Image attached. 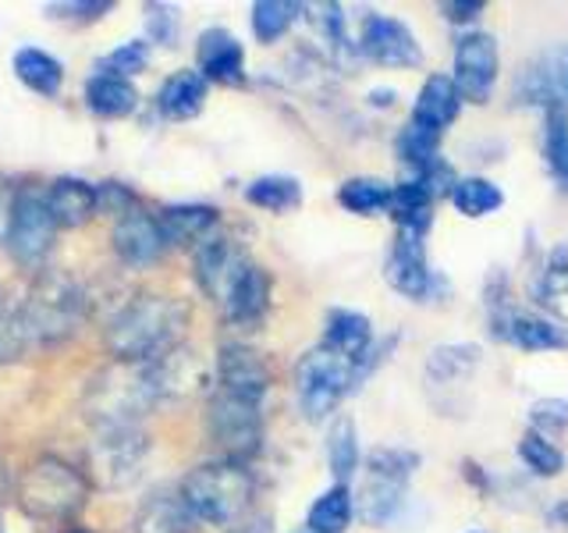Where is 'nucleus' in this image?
I'll list each match as a JSON object with an SVG mask.
<instances>
[{
  "label": "nucleus",
  "instance_id": "nucleus-1",
  "mask_svg": "<svg viewBox=\"0 0 568 533\" xmlns=\"http://www.w3.org/2000/svg\"><path fill=\"white\" fill-rule=\"evenodd\" d=\"M189 306L171 295L139 292L114 306L103 328L106 352L114 363H150L185 342Z\"/></svg>",
  "mask_w": 568,
  "mask_h": 533
},
{
  "label": "nucleus",
  "instance_id": "nucleus-2",
  "mask_svg": "<svg viewBox=\"0 0 568 533\" xmlns=\"http://www.w3.org/2000/svg\"><path fill=\"white\" fill-rule=\"evenodd\" d=\"M178 494H182L189 515L200 526L227 530L231 523H239L245 512H253L256 476L245 462L213 459L189 470L182 476V484H178Z\"/></svg>",
  "mask_w": 568,
  "mask_h": 533
},
{
  "label": "nucleus",
  "instance_id": "nucleus-3",
  "mask_svg": "<svg viewBox=\"0 0 568 533\" xmlns=\"http://www.w3.org/2000/svg\"><path fill=\"white\" fill-rule=\"evenodd\" d=\"M18 306H22L32 345L53 349L79 334L89 310H93V299L82 289V281L68 271H40Z\"/></svg>",
  "mask_w": 568,
  "mask_h": 533
},
{
  "label": "nucleus",
  "instance_id": "nucleus-4",
  "mask_svg": "<svg viewBox=\"0 0 568 533\" xmlns=\"http://www.w3.org/2000/svg\"><path fill=\"white\" fill-rule=\"evenodd\" d=\"M292 384H295L298 413L306 416V423H331L342 413L345 399L363 391L366 373L359 363H352L345 355H337L316 342L295 360Z\"/></svg>",
  "mask_w": 568,
  "mask_h": 533
},
{
  "label": "nucleus",
  "instance_id": "nucleus-5",
  "mask_svg": "<svg viewBox=\"0 0 568 533\" xmlns=\"http://www.w3.org/2000/svg\"><path fill=\"white\" fill-rule=\"evenodd\" d=\"M89 476L58 455L32 459L18 476L14 502L36 523H71L89 502Z\"/></svg>",
  "mask_w": 568,
  "mask_h": 533
},
{
  "label": "nucleus",
  "instance_id": "nucleus-6",
  "mask_svg": "<svg viewBox=\"0 0 568 533\" xmlns=\"http://www.w3.org/2000/svg\"><path fill=\"white\" fill-rule=\"evenodd\" d=\"M156 409V395L150 388L142 363H111L85 384L82 413L93 423V431L106 426H139L142 416Z\"/></svg>",
  "mask_w": 568,
  "mask_h": 533
},
{
  "label": "nucleus",
  "instance_id": "nucleus-7",
  "mask_svg": "<svg viewBox=\"0 0 568 533\" xmlns=\"http://www.w3.org/2000/svg\"><path fill=\"white\" fill-rule=\"evenodd\" d=\"M153 455V438L142 426H106L85 449V476L100 491H129L139 484Z\"/></svg>",
  "mask_w": 568,
  "mask_h": 533
},
{
  "label": "nucleus",
  "instance_id": "nucleus-8",
  "mask_svg": "<svg viewBox=\"0 0 568 533\" xmlns=\"http://www.w3.org/2000/svg\"><path fill=\"white\" fill-rule=\"evenodd\" d=\"M384 281H387L390 292H398L408 302H419V306L452 299V278L444 271H437V266L430 263L426 239L405 235V231H395L390 242H387Z\"/></svg>",
  "mask_w": 568,
  "mask_h": 533
},
{
  "label": "nucleus",
  "instance_id": "nucleus-9",
  "mask_svg": "<svg viewBox=\"0 0 568 533\" xmlns=\"http://www.w3.org/2000/svg\"><path fill=\"white\" fill-rule=\"evenodd\" d=\"M206 434L213 441V449L221 452V459H235L248 466V462L263 452V441H266L263 405L231 399L224 391L213 388L206 402Z\"/></svg>",
  "mask_w": 568,
  "mask_h": 533
},
{
  "label": "nucleus",
  "instance_id": "nucleus-10",
  "mask_svg": "<svg viewBox=\"0 0 568 533\" xmlns=\"http://www.w3.org/2000/svg\"><path fill=\"white\" fill-rule=\"evenodd\" d=\"M58 221L47 207V189L36 185H18L14 210H11V228H8V253L22 271L40 274L43 263L53 253V239H58Z\"/></svg>",
  "mask_w": 568,
  "mask_h": 533
},
{
  "label": "nucleus",
  "instance_id": "nucleus-11",
  "mask_svg": "<svg viewBox=\"0 0 568 533\" xmlns=\"http://www.w3.org/2000/svg\"><path fill=\"white\" fill-rule=\"evenodd\" d=\"M355 50L359 61L384 68V71H413L423 64V43L416 29L398 14L384 11H363L359 26H355Z\"/></svg>",
  "mask_w": 568,
  "mask_h": 533
},
{
  "label": "nucleus",
  "instance_id": "nucleus-12",
  "mask_svg": "<svg viewBox=\"0 0 568 533\" xmlns=\"http://www.w3.org/2000/svg\"><path fill=\"white\" fill-rule=\"evenodd\" d=\"M448 76L455 79L462 100L473 107H487L497 93V82H501V47H497V36L479 26L455 32Z\"/></svg>",
  "mask_w": 568,
  "mask_h": 533
},
{
  "label": "nucleus",
  "instance_id": "nucleus-13",
  "mask_svg": "<svg viewBox=\"0 0 568 533\" xmlns=\"http://www.w3.org/2000/svg\"><path fill=\"white\" fill-rule=\"evenodd\" d=\"M487 334L497 345L519 349V352H568V320L544 313L537 306H508L487 313Z\"/></svg>",
  "mask_w": 568,
  "mask_h": 533
},
{
  "label": "nucleus",
  "instance_id": "nucleus-14",
  "mask_svg": "<svg viewBox=\"0 0 568 533\" xmlns=\"http://www.w3.org/2000/svg\"><path fill=\"white\" fill-rule=\"evenodd\" d=\"M271 306H274L271 271H266L263 263H256L253 257L242 260V266L231 274L224 299H221L224 320L239 331H260L266 324V316H271Z\"/></svg>",
  "mask_w": 568,
  "mask_h": 533
},
{
  "label": "nucleus",
  "instance_id": "nucleus-15",
  "mask_svg": "<svg viewBox=\"0 0 568 533\" xmlns=\"http://www.w3.org/2000/svg\"><path fill=\"white\" fill-rule=\"evenodd\" d=\"M217 391L231 399L253 402V405H266V395L274 388V373L271 363L263 360V352L245 345V342H224L217 349Z\"/></svg>",
  "mask_w": 568,
  "mask_h": 533
},
{
  "label": "nucleus",
  "instance_id": "nucleus-16",
  "mask_svg": "<svg viewBox=\"0 0 568 533\" xmlns=\"http://www.w3.org/2000/svg\"><path fill=\"white\" fill-rule=\"evenodd\" d=\"M146 366V378H150V388L156 395V405H171V402H189L192 395H200L206 388L210 373L203 366V360L195 355V349H189L185 342L156 355V360L142 363Z\"/></svg>",
  "mask_w": 568,
  "mask_h": 533
},
{
  "label": "nucleus",
  "instance_id": "nucleus-17",
  "mask_svg": "<svg viewBox=\"0 0 568 533\" xmlns=\"http://www.w3.org/2000/svg\"><path fill=\"white\" fill-rule=\"evenodd\" d=\"M111 245H114V257L124 266H132V271L160 263L171 249L164 239V228H160V218L150 210H142V207H135L132 213H124V218L114 221Z\"/></svg>",
  "mask_w": 568,
  "mask_h": 533
},
{
  "label": "nucleus",
  "instance_id": "nucleus-18",
  "mask_svg": "<svg viewBox=\"0 0 568 533\" xmlns=\"http://www.w3.org/2000/svg\"><path fill=\"white\" fill-rule=\"evenodd\" d=\"M462 107H466V100H462L455 79L448 76V71H430L419 89H416V100L413 107H408V124L413 129H423L430 135H448L452 124L462 118Z\"/></svg>",
  "mask_w": 568,
  "mask_h": 533
},
{
  "label": "nucleus",
  "instance_id": "nucleus-19",
  "mask_svg": "<svg viewBox=\"0 0 568 533\" xmlns=\"http://www.w3.org/2000/svg\"><path fill=\"white\" fill-rule=\"evenodd\" d=\"M242 260H248V253L239 245V239L224 235V231H213L206 242L192 249V278L200 284V292L213 302H221L227 281L242 266Z\"/></svg>",
  "mask_w": 568,
  "mask_h": 533
},
{
  "label": "nucleus",
  "instance_id": "nucleus-20",
  "mask_svg": "<svg viewBox=\"0 0 568 533\" xmlns=\"http://www.w3.org/2000/svg\"><path fill=\"white\" fill-rule=\"evenodd\" d=\"M195 71L206 82L217 86H242L245 82V43L235 32H227L221 26H213L200 32V43H195Z\"/></svg>",
  "mask_w": 568,
  "mask_h": 533
},
{
  "label": "nucleus",
  "instance_id": "nucleus-21",
  "mask_svg": "<svg viewBox=\"0 0 568 533\" xmlns=\"http://www.w3.org/2000/svg\"><path fill=\"white\" fill-rule=\"evenodd\" d=\"M565 58L555 61V53H540V58H532L529 64H523V71L515 76V86H511V103L515 107H529V111H544V107L565 100L561 97V71H565Z\"/></svg>",
  "mask_w": 568,
  "mask_h": 533
},
{
  "label": "nucleus",
  "instance_id": "nucleus-22",
  "mask_svg": "<svg viewBox=\"0 0 568 533\" xmlns=\"http://www.w3.org/2000/svg\"><path fill=\"white\" fill-rule=\"evenodd\" d=\"M434 192L426 189L423 178L405 174L398 182H390V210L387 218L395 224V231H405V235H419L426 239V231L434 228Z\"/></svg>",
  "mask_w": 568,
  "mask_h": 533
},
{
  "label": "nucleus",
  "instance_id": "nucleus-23",
  "mask_svg": "<svg viewBox=\"0 0 568 533\" xmlns=\"http://www.w3.org/2000/svg\"><path fill=\"white\" fill-rule=\"evenodd\" d=\"M408 484H395V480H381V476H366L355 491V520L369 530H384L390 523L402 520V512L408 505Z\"/></svg>",
  "mask_w": 568,
  "mask_h": 533
},
{
  "label": "nucleus",
  "instance_id": "nucleus-24",
  "mask_svg": "<svg viewBox=\"0 0 568 533\" xmlns=\"http://www.w3.org/2000/svg\"><path fill=\"white\" fill-rule=\"evenodd\" d=\"M484 366V349L476 342H440L426 352V388H462Z\"/></svg>",
  "mask_w": 568,
  "mask_h": 533
},
{
  "label": "nucleus",
  "instance_id": "nucleus-25",
  "mask_svg": "<svg viewBox=\"0 0 568 533\" xmlns=\"http://www.w3.org/2000/svg\"><path fill=\"white\" fill-rule=\"evenodd\" d=\"M156 218H160V228H164L168 245H178V249H195L221 228V210L210 203H171L160 210Z\"/></svg>",
  "mask_w": 568,
  "mask_h": 533
},
{
  "label": "nucleus",
  "instance_id": "nucleus-26",
  "mask_svg": "<svg viewBox=\"0 0 568 533\" xmlns=\"http://www.w3.org/2000/svg\"><path fill=\"white\" fill-rule=\"evenodd\" d=\"M206 97H210V82L195 68H182L168 76L164 86L156 89V111L168 121H192L203 114Z\"/></svg>",
  "mask_w": 568,
  "mask_h": 533
},
{
  "label": "nucleus",
  "instance_id": "nucleus-27",
  "mask_svg": "<svg viewBox=\"0 0 568 533\" xmlns=\"http://www.w3.org/2000/svg\"><path fill=\"white\" fill-rule=\"evenodd\" d=\"M47 207L53 213L58 228H82L85 221H93L97 213V185H89L85 178L75 174H64V178H53L50 189H47Z\"/></svg>",
  "mask_w": 568,
  "mask_h": 533
},
{
  "label": "nucleus",
  "instance_id": "nucleus-28",
  "mask_svg": "<svg viewBox=\"0 0 568 533\" xmlns=\"http://www.w3.org/2000/svg\"><path fill=\"white\" fill-rule=\"evenodd\" d=\"M82 100H85V107L97 118L118 121V118L135 114V107H139V86L132 79L111 76V71H97V76L85 79Z\"/></svg>",
  "mask_w": 568,
  "mask_h": 533
},
{
  "label": "nucleus",
  "instance_id": "nucleus-29",
  "mask_svg": "<svg viewBox=\"0 0 568 533\" xmlns=\"http://www.w3.org/2000/svg\"><path fill=\"white\" fill-rule=\"evenodd\" d=\"M324 459L334 476V484H352V476L363 470V444H359V426L348 413H337L327 423L324 434Z\"/></svg>",
  "mask_w": 568,
  "mask_h": 533
},
{
  "label": "nucleus",
  "instance_id": "nucleus-30",
  "mask_svg": "<svg viewBox=\"0 0 568 533\" xmlns=\"http://www.w3.org/2000/svg\"><path fill=\"white\" fill-rule=\"evenodd\" d=\"M195 526H200V523L189 515L178 487L174 491H168V487L156 491L135 512V533H195Z\"/></svg>",
  "mask_w": 568,
  "mask_h": 533
},
{
  "label": "nucleus",
  "instance_id": "nucleus-31",
  "mask_svg": "<svg viewBox=\"0 0 568 533\" xmlns=\"http://www.w3.org/2000/svg\"><path fill=\"white\" fill-rule=\"evenodd\" d=\"M540 153H544V168L555 178V185L568 192V107L565 100L550 103L540 111Z\"/></svg>",
  "mask_w": 568,
  "mask_h": 533
},
{
  "label": "nucleus",
  "instance_id": "nucleus-32",
  "mask_svg": "<svg viewBox=\"0 0 568 533\" xmlns=\"http://www.w3.org/2000/svg\"><path fill=\"white\" fill-rule=\"evenodd\" d=\"M355 523V491L352 484H331L324 487L306 512V526L310 533H348Z\"/></svg>",
  "mask_w": 568,
  "mask_h": 533
},
{
  "label": "nucleus",
  "instance_id": "nucleus-33",
  "mask_svg": "<svg viewBox=\"0 0 568 533\" xmlns=\"http://www.w3.org/2000/svg\"><path fill=\"white\" fill-rule=\"evenodd\" d=\"M334 200L355 218H381L390 210V182L377 174H352L337 185Z\"/></svg>",
  "mask_w": 568,
  "mask_h": 533
},
{
  "label": "nucleus",
  "instance_id": "nucleus-34",
  "mask_svg": "<svg viewBox=\"0 0 568 533\" xmlns=\"http://www.w3.org/2000/svg\"><path fill=\"white\" fill-rule=\"evenodd\" d=\"M11 68H14L18 82L32 89L36 97H58L64 86V64L40 47H22L14 53Z\"/></svg>",
  "mask_w": 568,
  "mask_h": 533
},
{
  "label": "nucleus",
  "instance_id": "nucleus-35",
  "mask_svg": "<svg viewBox=\"0 0 568 533\" xmlns=\"http://www.w3.org/2000/svg\"><path fill=\"white\" fill-rule=\"evenodd\" d=\"M306 4H298V0H256L253 8H248V26H253V36L256 43L271 47L277 40H284L302 18H306Z\"/></svg>",
  "mask_w": 568,
  "mask_h": 533
},
{
  "label": "nucleus",
  "instance_id": "nucleus-36",
  "mask_svg": "<svg viewBox=\"0 0 568 533\" xmlns=\"http://www.w3.org/2000/svg\"><path fill=\"white\" fill-rule=\"evenodd\" d=\"M242 195L248 207L266 210V213H292L306 200V192H302V182L295 174H260L242 189Z\"/></svg>",
  "mask_w": 568,
  "mask_h": 533
},
{
  "label": "nucleus",
  "instance_id": "nucleus-37",
  "mask_svg": "<svg viewBox=\"0 0 568 533\" xmlns=\"http://www.w3.org/2000/svg\"><path fill=\"white\" fill-rule=\"evenodd\" d=\"M505 200H508V195H505L501 185L494 182V178H487V174H462L448 203L462 213V218L484 221V218H490V213L501 210Z\"/></svg>",
  "mask_w": 568,
  "mask_h": 533
},
{
  "label": "nucleus",
  "instance_id": "nucleus-38",
  "mask_svg": "<svg viewBox=\"0 0 568 533\" xmlns=\"http://www.w3.org/2000/svg\"><path fill=\"white\" fill-rule=\"evenodd\" d=\"M565 295H568V242H558L544 253L537 278L529 284V299L537 302V310L550 313Z\"/></svg>",
  "mask_w": 568,
  "mask_h": 533
},
{
  "label": "nucleus",
  "instance_id": "nucleus-39",
  "mask_svg": "<svg viewBox=\"0 0 568 533\" xmlns=\"http://www.w3.org/2000/svg\"><path fill=\"white\" fill-rule=\"evenodd\" d=\"M515 459H519V466L537 480H555L568 466V455H565L561 444L555 438H544L537 431H529V426L523 431V438L515 441Z\"/></svg>",
  "mask_w": 568,
  "mask_h": 533
},
{
  "label": "nucleus",
  "instance_id": "nucleus-40",
  "mask_svg": "<svg viewBox=\"0 0 568 533\" xmlns=\"http://www.w3.org/2000/svg\"><path fill=\"white\" fill-rule=\"evenodd\" d=\"M313 22L320 29V36H324L327 43V53L334 64H342L345 71L359 61V50H355V36L348 32V14H345V4H334V0H327V4H320Z\"/></svg>",
  "mask_w": 568,
  "mask_h": 533
},
{
  "label": "nucleus",
  "instance_id": "nucleus-41",
  "mask_svg": "<svg viewBox=\"0 0 568 533\" xmlns=\"http://www.w3.org/2000/svg\"><path fill=\"white\" fill-rule=\"evenodd\" d=\"M423 466V455L408 444H377L369 455H363V473L366 476H381V480H395V484H408Z\"/></svg>",
  "mask_w": 568,
  "mask_h": 533
},
{
  "label": "nucleus",
  "instance_id": "nucleus-42",
  "mask_svg": "<svg viewBox=\"0 0 568 533\" xmlns=\"http://www.w3.org/2000/svg\"><path fill=\"white\" fill-rule=\"evenodd\" d=\"M29 349H32V338L26 328L22 306H11V302L4 299L0 302V366L18 363Z\"/></svg>",
  "mask_w": 568,
  "mask_h": 533
},
{
  "label": "nucleus",
  "instance_id": "nucleus-43",
  "mask_svg": "<svg viewBox=\"0 0 568 533\" xmlns=\"http://www.w3.org/2000/svg\"><path fill=\"white\" fill-rule=\"evenodd\" d=\"M526 423H529V431H537L544 438H561L568 431V399H558V395L532 399L526 409Z\"/></svg>",
  "mask_w": 568,
  "mask_h": 533
},
{
  "label": "nucleus",
  "instance_id": "nucleus-44",
  "mask_svg": "<svg viewBox=\"0 0 568 533\" xmlns=\"http://www.w3.org/2000/svg\"><path fill=\"white\" fill-rule=\"evenodd\" d=\"M146 61H150V43L146 40H129V43L114 47L111 53H103L100 71H111V76L132 79V76H139L142 68H146Z\"/></svg>",
  "mask_w": 568,
  "mask_h": 533
},
{
  "label": "nucleus",
  "instance_id": "nucleus-45",
  "mask_svg": "<svg viewBox=\"0 0 568 533\" xmlns=\"http://www.w3.org/2000/svg\"><path fill=\"white\" fill-rule=\"evenodd\" d=\"M111 11H114L111 0H61V4H47L50 18H64V22H79V26L100 22Z\"/></svg>",
  "mask_w": 568,
  "mask_h": 533
},
{
  "label": "nucleus",
  "instance_id": "nucleus-46",
  "mask_svg": "<svg viewBox=\"0 0 568 533\" xmlns=\"http://www.w3.org/2000/svg\"><path fill=\"white\" fill-rule=\"evenodd\" d=\"M146 14V29H150V43L160 47H174L178 43V8L174 4H146L142 8Z\"/></svg>",
  "mask_w": 568,
  "mask_h": 533
},
{
  "label": "nucleus",
  "instance_id": "nucleus-47",
  "mask_svg": "<svg viewBox=\"0 0 568 533\" xmlns=\"http://www.w3.org/2000/svg\"><path fill=\"white\" fill-rule=\"evenodd\" d=\"M139 207V195L124 185V182H100L97 185V213H111V218H124V213H132Z\"/></svg>",
  "mask_w": 568,
  "mask_h": 533
},
{
  "label": "nucleus",
  "instance_id": "nucleus-48",
  "mask_svg": "<svg viewBox=\"0 0 568 533\" xmlns=\"http://www.w3.org/2000/svg\"><path fill=\"white\" fill-rule=\"evenodd\" d=\"M484 11H487V0H440V4H437V14L448 26H455L458 32L476 29V22L484 18Z\"/></svg>",
  "mask_w": 568,
  "mask_h": 533
},
{
  "label": "nucleus",
  "instance_id": "nucleus-49",
  "mask_svg": "<svg viewBox=\"0 0 568 533\" xmlns=\"http://www.w3.org/2000/svg\"><path fill=\"white\" fill-rule=\"evenodd\" d=\"M458 470H462V480L479 494V497H494L497 491V476L484 466V462H476V459H462L458 462Z\"/></svg>",
  "mask_w": 568,
  "mask_h": 533
},
{
  "label": "nucleus",
  "instance_id": "nucleus-50",
  "mask_svg": "<svg viewBox=\"0 0 568 533\" xmlns=\"http://www.w3.org/2000/svg\"><path fill=\"white\" fill-rule=\"evenodd\" d=\"M224 533H277L274 512H245L239 523H231Z\"/></svg>",
  "mask_w": 568,
  "mask_h": 533
},
{
  "label": "nucleus",
  "instance_id": "nucleus-51",
  "mask_svg": "<svg viewBox=\"0 0 568 533\" xmlns=\"http://www.w3.org/2000/svg\"><path fill=\"white\" fill-rule=\"evenodd\" d=\"M14 195L18 185H11L4 174H0V242L8 239V228H11V210H14Z\"/></svg>",
  "mask_w": 568,
  "mask_h": 533
},
{
  "label": "nucleus",
  "instance_id": "nucleus-52",
  "mask_svg": "<svg viewBox=\"0 0 568 533\" xmlns=\"http://www.w3.org/2000/svg\"><path fill=\"white\" fill-rule=\"evenodd\" d=\"M366 103L373 107V111H390V107L398 103V89L395 86H373L366 93Z\"/></svg>",
  "mask_w": 568,
  "mask_h": 533
},
{
  "label": "nucleus",
  "instance_id": "nucleus-53",
  "mask_svg": "<svg viewBox=\"0 0 568 533\" xmlns=\"http://www.w3.org/2000/svg\"><path fill=\"white\" fill-rule=\"evenodd\" d=\"M544 520H547V526L568 530V497H555V502L544 509Z\"/></svg>",
  "mask_w": 568,
  "mask_h": 533
},
{
  "label": "nucleus",
  "instance_id": "nucleus-54",
  "mask_svg": "<svg viewBox=\"0 0 568 533\" xmlns=\"http://www.w3.org/2000/svg\"><path fill=\"white\" fill-rule=\"evenodd\" d=\"M4 497H8V466L0 462V502H4Z\"/></svg>",
  "mask_w": 568,
  "mask_h": 533
},
{
  "label": "nucleus",
  "instance_id": "nucleus-55",
  "mask_svg": "<svg viewBox=\"0 0 568 533\" xmlns=\"http://www.w3.org/2000/svg\"><path fill=\"white\" fill-rule=\"evenodd\" d=\"M561 97H565V107H568V58H565V71H561Z\"/></svg>",
  "mask_w": 568,
  "mask_h": 533
},
{
  "label": "nucleus",
  "instance_id": "nucleus-56",
  "mask_svg": "<svg viewBox=\"0 0 568 533\" xmlns=\"http://www.w3.org/2000/svg\"><path fill=\"white\" fill-rule=\"evenodd\" d=\"M64 533H89V530H64Z\"/></svg>",
  "mask_w": 568,
  "mask_h": 533
},
{
  "label": "nucleus",
  "instance_id": "nucleus-57",
  "mask_svg": "<svg viewBox=\"0 0 568 533\" xmlns=\"http://www.w3.org/2000/svg\"><path fill=\"white\" fill-rule=\"evenodd\" d=\"M469 533H484V530H469Z\"/></svg>",
  "mask_w": 568,
  "mask_h": 533
},
{
  "label": "nucleus",
  "instance_id": "nucleus-58",
  "mask_svg": "<svg viewBox=\"0 0 568 533\" xmlns=\"http://www.w3.org/2000/svg\"><path fill=\"white\" fill-rule=\"evenodd\" d=\"M295 533H310V530H295Z\"/></svg>",
  "mask_w": 568,
  "mask_h": 533
},
{
  "label": "nucleus",
  "instance_id": "nucleus-59",
  "mask_svg": "<svg viewBox=\"0 0 568 533\" xmlns=\"http://www.w3.org/2000/svg\"><path fill=\"white\" fill-rule=\"evenodd\" d=\"M0 533H4V530H0Z\"/></svg>",
  "mask_w": 568,
  "mask_h": 533
}]
</instances>
